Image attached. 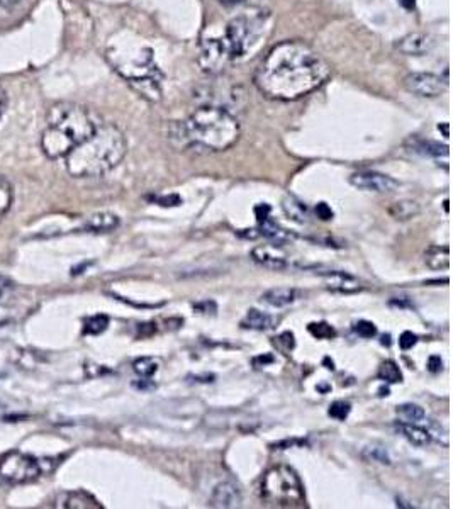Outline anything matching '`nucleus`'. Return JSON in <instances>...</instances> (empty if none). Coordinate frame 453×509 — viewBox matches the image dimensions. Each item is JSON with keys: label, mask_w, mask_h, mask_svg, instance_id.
I'll return each instance as SVG.
<instances>
[{"label": "nucleus", "mask_w": 453, "mask_h": 509, "mask_svg": "<svg viewBox=\"0 0 453 509\" xmlns=\"http://www.w3.org/2000/svg\"><path fill=\"white\" fill-rule=\"evenodd\" d=\"M133 387L138 389V390H143V392H148V390L156 389V385L153 384V382L150 380V377H141V379L134 382Z\"/></svg>", "instance_id": "41"}, {"label": "nucleus", "mask_w": 453, "mask_h": 509, "mask_svg": "<svg viewBox=\"0 0 453 509\" xmlns=\"http://www.w3.org/2000/svg\"><path fill=\"white\" fill-rule=\"evenodd\" d=\"M355 333H357L360 338H374L377 334V326L370 321H358L357 324H355Z\"/></svg>", "instance_id": "33"}, {"label": "nucleus", "mask_w": 453, "mask_h": 509, "mask_svg": "<svg viewBox=\"0 0 453 509\" xmlns=\"http://www.w3.org/2000/svg\"><path fill=\"white\" fill-rule=\"evenodd\" d=\"M270 211H272V207H270L269 204H258V206L255 207V214H257L258 223L266 218H270Z\"/></svg>", "instance_id": "42"}, {"label": "nucleus", "mask_w": 453, "mask_h": 509, "mask_svg": "<svg viewBox=\"0 0 453 509\" xmlns=\"http://www.w3.org/2000/svg\"><path fill=\"white\" fill-rule=\"evenodd\" d=\"M307 329L309 333L317 339H331L336 337V331H334V328H331L328 322H311V324L307 326Z\"/></svg>", "instance_id": "31"}, {"label": "nucleus", "mask_w": 453, "mask_h": 509, "mask_svg": "<svg viewBox=\"0 0 453 509\" xmlns=\"http://www.w3.org/2000/svg\"><path fill=\"white\" fill-rule=\"evenodd\" d=\"M419 212L416 202H397L391 207V214L396 219H411Z\"/></svg>", "instance_id": "27"}, {"label": "nucleus", "mask_w": 453, "mask_h": 509, "mask_svg": "<svg viewBox=\"0 0 453 509\" xmlns=\"http://www.w3.org/2000/svg\"><path fill=\"white\" fill-rule=\"evenodd\" d=\"M314 211H316V216H317V218H319L321 221H329V219H333V216H334L333 209H331V207H329L326 202H319V204H317Z\"/></svg>", "instance_id": "36"}, {"label": "nucleus", "mask_w": 453, "mask_h": 509, "mask_svg": "<svg viewBox=\"0 0 453 509\" xmlns=\"http://www.w3.org/2000/svg\"><path fill=\"white\" fill-rule=\"evenodd\" d=\"M119 226V218L112 212H99L86 221V229L92 233H111Z\"/></svg>", "instance_id": "18"}, {"label": "nucleus", "mask_w": 453, "mask_h": 509, "mask_svg": "<svg viewBox=\"0 0 453 509\" xmlns=\"http://www.w3.org/2000/svg\"><path fill=\"white\" fill-rule=\"evenodd\" d=\"M278 345H283V350L286 351H290L292 348L295 346V341H294V334L290 333V331H286V333H282L281 337H278L277 339Z\"/></svg>", "instance_id": "38"}, {"label": "nucleus", "mask_w": 453, "mask_h": 509, "mask_svg": "<svg viewBox=\"0 0 453 509\" xmlns=\"http://www.w3.org/2000/svg\"><path fill=\"white\" fill-rule=\"evenodd\" d=\"M350 184L357 187L358 190H367V192H379L389 194L399 187V182L394 180L392 177L384 175L379 172H357L350 177Z\"/></svg>", "instance_id": "11"}, {"label": "nucleus", "mask_w": 453, "mask_h": 509, "mask_svg": "<svg viewBox=\"0 0 453 509\" xmlns=\"http://www.w3.org/2000/svg\"><path fill=\"white\" fill-rule=\"evenodd\" d=\"M328 277H331L328 288L334 292H341V294H355V292L362 291L363 286H360L358 280H355L345 271H328Z\"/></svg>", "instance_id": "17"}, {"label": "nucleus", "mask_w": 453, "mask_h": 509, "mask_svg": "<svg viewBox=\"0 0 453 509\" xmlns=\"http://www.w3.org/2000/svg\"><path fill=\"white\" fill-rule=\"evenodd\" d=\"M368 452H370L372 460L380 462V464H391V458L387 457L385 448H368Z\"/></svg>", "instance_id": "39"}, {"label": "nucleus", "mask_w": 453, "mask_h": 509, "mask_svg": "<svg viewBox=\"0 0 453 509\" xmlns=\"http://www.w3.org/2000/svg\"><path fill=\"white\" fill-rule=\"evenodd\" d=\"M397 414L404 419L406 423H418L421 419H425V411L423 407L416 404H402L397 407Z\"/></svg>", "instance_id": "28"}, {"label": "nucleus", "mask_w": 453, "mask_h": 509, "mask_svg": "<svg viewBox=\"0 0 453 509\" xmlns=\"http://www.w3.org/2000/svg\"><path fill=\"white\" fill-rule=\"evenodd\" d=\"M399 4L406 11H414V7H416V0H399Z\"/></svg>", "instance_id": "47"}, {"label": "nucleus", "mask_w": 453, "mask_h": 509, "mask_svg": "<svg viewBox=\"0 0 453 509\" xmlns=\"http://www.w3.org/2000/svg\"><path fill=\"white\" fill-rule=\"evenodd\" d=\"M12 201H14V194H12V187L9 182L4 177H0V219L7 214L11 209Z\"/></svg>", "instance_id": "26"}, {"label": "nucleus", "mask_w": 453, "mask_h": 509, "mask_svg": "<svg viewBox=\"0 0 453 509\" xmlns=\"http://www.w3.org/2000/svg\"><path fill=\"white\" fill-rule=\"evenodd\" d=\"M275 317L270 316V314L258 311V309H249L245 320L241 321V326L245 329H255V331H266L272 329L275 326Z\"/></svg>", "instance_id": "20"}, {"label": "nucleus", "mask_w": 453, "mask_h": 509, "mask_svg": "<svg viewBox=\"0 0 453 509\" xmlns=\"http://www.w3.org/2000/svg\"><path fill=\"white\" fill-rule=\"evenodd\" d=\"M153 202H156L158 206H162V207H175V206H180L182 199H180V195H177V194L158 195V197H153Z\"/></svg>", "instance_id": "34"}, {"label": "nucleus", "mask_w": 453, "mask_h": 509, "mask_svg": "<svg viewBox=\"0 0 453 509\" xmlns=\"http://www.w3.org/2000/svg\"><path fill=\"white\" fill-rule=\"evenodd\" d=\"M350 411H351L350 402H345V401H334L333 404L329 406L328 414L331 416L333 419H338V421H345V419L348 418Z\"/></svg>", "instance_id": "32"}, {"label": "nucleus", "mask_w": 453, "mask_h": 509, "mask_svg": "<svg viewBox=\"0 0 453 509\" xmlns=\"http://www.w3.org/2000/svg\"><path fill=\"white\" fill-rule=\"evenodd\" d=\"M331 68L304 41H282L269 51L255 74V85L266 99L298 100L319 88Z\"/></svg>", "instance_id": "1"}, {"label": "nucleus", "mask_w": 453, "mask_h": 509, "mask_svg": "<svg viewBox=\"0 0 453 509\" xmlns=\"http://www.w3.org/2000/svg\"><path fill=\"white\" fill-rule=\"evenodd\" d=\"M261 498L275 506H302L304 486L298 472L287 465H277L270 469L261 481Z\"/></svg>", "instance_id": "7"}, {"label": "nucleus", "mask_w": 453, "mask_h": 509, "mask_svg": "<svg viewBox=\"0 0 453 509\" xmlns=\"http://www.w3.org/2000/svg\"><path fill=\"white\" fill-rule=\"evenodd\" d=\"M194 309L201 314H216V311H218V305H216L214 300H202V303L194 304Z\"/></svg>", "instance_id": "37"}, {"label": "nucleus", "mask_w": 453, "mask_h": 509, "mask_svg": "<svg viewBox=\"0 0 453 509\" xmlns=\"http://www.w3.org/2000/svg\"><path fill=\"white\" fill-rule=\"evenodd\" d=\"M442 367H443V362L438 355L430 356V360H428V370H430L431 373H438L440 370H442Z\"/></svg>", "instance_id": "43"}, {"label": "nucleus", "mask_w": 453, "mask_h": 509, "mask_svg": "<svg viewBox=\"0 0 453 509\" xmlns=\"http://www.w3.org/2000/svg\"><path fill=\"white\" fill-rule=\"evenodd\" d=\"M199 66L209 75H218L230 65L231 57L226 42L223 40L219 25H207L199 40Z\"/></svg>", "instance_id": "8"}, {"label": "nucleus", "mask_w": 453, "mask_h": 509, "mask_svg": "<svg viewBox=\"0 0 453 509\" xmlns=\"http://www.w3.org/2000/svg\"><path fill=\"white\" fill-rule=\"evenodd\" d=\"M438 129H442V131H443V136H445V138H448V124H442V126H438Z\"/></svg>", "instance_id": "51"}, {"label": "nucleus", "mask_w": 453, "mask_h": 509, "mask_svg": "<svg viewBox=\"0 0 453 509\" xmlns=\"http://www.w3.org/2000/svg\"><path fill=\"white\" fill-rule=\"evenodd\" d=\"M396 430L404 436L409 443L416 445V447H426V445L431 443V435L430 431L425 430V428L418 426L416 423H406L401 421L396 424Z\"/></svg>", "instance_id": "15"}, {"label": "nucleus", "mask_w": 453, "mask_h": 509, "mask_svg": "<svg viewBox=\"0 0 453 509\" xmlns=\"http://www.w3.org/2000/svg\"><path fill=\"white\" fill-rule=\"evenodd\" d=\"M102 121L90 109L71 102H60L49 109L41 134V150L48 158H65L69 153L94 134Z\"/></svg>", "instance_id": "3"}, {"label": "nucleus", "mask_w": 453, "mask_h": 509, "mask_svg": "<svg viewBox=\"0 0 453 509\" xmlns=\"http://www.w3.org/2000/svg\"><path fill=\"white\" fill-rule=\"evenodd\" d=\"M270 16L266 12H252V14H241L230 23L221 24L223 40L230 51L231 62L248 57L253 49L258 48L265 40L269 31Z\"/></svg>", "instance_id": "6"}, {"label": "nucleus", "mask_w": 453, "mask_h": 509, "mask_svg": "<svg viewBox=\"0 0 453 509\" xmlns=\"http://www.w3.org/2000/svg\"><path fill=\"white\" fill-rule=\"evenodd\" d=\"M219 2H221L223 6L233 7V6H238V4H241V2H245V0H219Z\"/></svg>", "instance_id": "48"}, {"label": "nucleus", "mask_w": 453, "mask_h": 509, "mask_svg": "<svg viewBox=\"0 0 453 509\" xmlns=\"http://www.w3.org/2000/svg\"><path fill=\"white\" fill-rule=\"evenodd\" d=\"M61 508H102L94 498L86 494V492H69V494L63 496L61 504H58Z\"/></svg>", "instance_id": "23"}, {"label": "nucleus", "mask_w": 453, "mask_h": 509, "mask_svg": "<svg viewBox=\"0 0 453 509\" xmlns=\"http://www.w3.org/2000/svg\"><path fill=\"white\" fill-rule=\"evenodd\" d=\"M6 105H7V97H6V93H4L2 88H0V117L4 116V110H6Z\"/></svg>", "instance_id": "46"}, {"label": "nucleus", "mask_w": 453, "mask_h": 509, "mask_svg": "<svg viewBox=\"0 0 453 509\" xmlns=\"http://www.w3.org/2000/svg\"><path fill=\"white\" fill-rule=\"evenodd\" d=\"M391 305H397V308H409V303H404V300H397V299H392L391 303H389Z\"/></svg>", "instance_id": "49"}, {"label": "nucleus", "mask_w": 453, "mask_h": 509, "mask_svg": "<svg viewBox=\"0 0 453 509\" xmlns=\"http://www.w3.org/2000/svg\"><path fill=\"white\" fill-rule=\"evenodd\" d=\"M133 368L139 377H151L158 370V362L155 358H150V356H141L133 363Z\"/></svg>", "instance_id": "29"}, {"label": "nucleus", "mask_w": 453, "mask_h": 509, "mask_svg": "<svg viewBox=\"0 0 453 509\" xmlns=\"http://www.w3.org/2000/svg\"><path fill=\"white\" fill-rule=\"evenodd\" d=\"M433 37L428 36V34L413 33L404 36L397 42V49H399L401 53L409 54V57H421V54L428 53V51L433 48Z\"/></svg>", "instance_id": "14"}, {"label": "nucleus", "mask_w": 453, "mask_h": 509, "mask_svg": "<svg viewBox=\"0 0 453 509\" xmlns=\"http://www.w3.org/2000/svg\"><path fill=\"white\" fill-rule=\"evenodd\" d=\"M126 151L128 141L119 127L100 122L90 138L65 156L66 170L75 178L102 177L121 163Z\"/></svg>", "instance_id": "2"}, {"label": "nucleus", "mask_w": 453, "mask_h": 509, "mask_svg": "<svg viewBox=\"0 0 453 509\" xmlns=\"http://www.w3.org/2000/svg\"><path fill=\"white\" fill-rule=\"evenodd\" d=\"M377 377L380 380L387 382V384H397V382H402V372L399 365L392 360H385V362L379 367V372H377Z\"/></svg>", "instance_id": "24"}, {"label": "nucleus", "mask_w": 453, "mask_h": 509, "mask_svg": "<svg viewBox=\"0 0 453 509\" xmlns=\"http://www.w3.org/2000/svg\"><path fill=\"white\" fill-rule=\"evenodd\" d=\"M107 58L128 82L133 85L143 97L150 100H160L162 97V74L155 65L153 51L146 46L141 48H129L124 46H112L107 51Z\"/></svg>", "instance_id": "5"}, {"label": "nucleus", "mask_w": 453, "mask_h": 509, "mask_svg": "<svg viewBox=\"0 0 453 509\" xmlns=\"http://www.w3.org/2000/svg\"><path fill=\"white\" fill-rule=\"evenodd\" d=\"M184 144H196L209 151H224L240 139L241 127L230 110L218 105H202L180 126Z\"/></svg>", "instance_id": "4"}, {"label": "nucleus", "mask_w": 453, "mask_h": 509, "mask_svg": "<svg viewBox=\"0 0 453 509\" xmlns=\"http://www.w3.org/2000/svg\"><path fill=\"white\" fill-rule=\"evenodd\" d=\"M20 0H0V11H11L14 8Z\"/></svg>", "instance_id": "45"}, {"label": "nucleus", "mask_w": 453, "mask_h": 509, "mask_svg": "<svg viewBox=\"0 0 453 509\" xmlns=\"http://www.w3.org/2000/svg\"><path fill=\"white\" fill-rule=\"evenodd\" d=\"M282 209H283V212H286L287 218H289L290 221H294V223H298V224L307 223V218H309L307 206L302 201H299L298 197H294V195H287V197L283 199Z\"/></svg>", "instance_id": "19"}, {"label": "nucleus", "mask_w": 453, "mask_h": 509, "mask_svg": "<svg viewBox=\"0 0 453 509\" xmlns=\"http://www.w3.org/2000/svg\"><path fill=\"white\" fill-rule=\"evenodd\" d=\"M109 326V317L104 316V314H97V316L88 317L86 321V328H83V333L87 334H100L102 331L107 329Z\"/></svg>", "instance_id": "30"}, {"label": "nucleus", "mask_w": 453, "mask_h": 509, "mask_svg": "<svg viewBox=\"0 0 453 509\" xmlns=\"http://www.w3.org/2000/svg\"><path fill=\"white\" fill-rule=\"evenodd\" d=\"M426 265L431 270H445L450 265V250L448 246H431L426 252Z\"/></svg>", "instance_id": "22"}, {"label": "nucleus", "mask_w": 453, "mask_h": 509, "mask_svg": "<svg viewBox=\"0 0 453 509\" xmlns=\"http://www.w3.org/2000/svg\"><path fill=\"white\" fill-rule=\"evenodd\" d=\"M380 343H382L384 346H391V337H389V334H385V337H382V341H380Z\"/></svg>", "instance_id": "50"}, {"label": "nucleus", "mask_w": 453, "mask_h": 509, "mask_svg": "<svg viewBox=\"0 0 453 509\" xmlns=\"http://www.w3.org/2000/svg\"><path fill=\"white\" fill-rule=\"evenodd\" d=\"M404 87L419 97H438L448 88V78L435 74H411L404 78Z\"/></svg>", "instance_id": "10"}, {"label": "nucleus", "mask_w": 453, "mask_h": 509, "mask_svg": "<svg viewBox=\"0 0 453 509\" xmlns=\"http://www.w3.org/2000/svg\"><path fill=\"white\" fill-rule=\"evenodd\" d=\"M241 504V492L235 484L221 482L214 487L209 499L211 508H238Z\"/></svg>", "instance_id": "13"}, {"label": "nucleus", "mask_w": 453, "mask_h": 509, "mask_svg": "<svg viewBox=\"0 0 453 509\" xmlns=\"http://www.w3.org/2000/svg\"><path fill=\"white\" fill-rule=\"evenodd\" d=\"M252 258L258 265L269 270H283L287 269V255L281 248V245H258L252 250Z\"/></svg>", "instance_id": "12"}, {"label": "nucleus", "mask_w": 453, "mask_h": 509, "mask_svg": "<svg viewBox=\"0 0 453 509\" xmlns=\"http://www.w3.org/2000/svg\"><path fill=\"white\" fill-rule=\"evenodd\" d=\"M258 224H260V235L269 238L273 245H283L287 243V241H290V233L278 226V224L270 218L260 221Z\"/></svg>", "instance_id": "21"}, {"label": "nucleus", "mask_w": 453, "mask_h": 509, "mask_svg": "<svg viewBox=\"0 0 453 509\" xmlns=\"http://www.w3.org/2000/svg\"><path fill=\"white\" fill-rule=\"evenodd\" d=\"M12 287H14V283L11 282L9 279L4 277V275H0V303H2L4 299H6L7 296H9V292L12 291Z\"/></svg>", "instance_id": "40"}, {"label": "nucleus", "mask_w": 453, "mask_h": 509, "mask_svg": "<svg viewBox=\"0 0 453 509\" xmlns=\"http://www.w3.org/2000/svg\"><path fill=\"white\" fill-rule=\"evenodd\" d=\"M298 299V291L292 287H275L261 296V300L272 308H286Z\"/></svg>", "instance_id": "16"}, {"label": "nucleus", "mask_w": 453, "mask_h": 509, "mask_svg": "<svg viewBox=\"0 0 453 509\" xmlns=\"http://www.w3.org/2000/svg\"><path fill=\"white\" fill-rule=\"evenodd\" d=\"M418 343V337L414 333H411V331H404V333L401 334L399 338V346L402 348V350H411L414 345Z\"/></svg>", "instance_id": "35"}, {"label": "nucleus", "mask_w": 453, "mask_h": 509, "mask_svg": "<svg viewBox=\"0 0 453 509\" xmlns=\"http://www.w3.org/2000/svg\"><path fill=\"white\" fill-rule=\"evenodd\" d=\"M273 360H275V358H273V355L265 353V355L255 356V358H253V365H255L257 368H260V367H266V365L273 363Z\"/></svg>", "instance_id": "44"}, {"label": "nucleus", "mask_w": 453, "mask_h": 509, "mask_svg": "<svg viewBox=\"0 0 453 509\" xmlns=\"http://www.w3.org/2000/svg\"><path fill=\"white\" fill-rule=\"evenodd\" d=\"M414 151L421 153V155H426V156H448V146L447 144H440V143H435V141H423V139H419V141H416L413 144Z\"/></svg>", "instance_id": "25"}, {"label": "nucleus", "mask_w": 453, "mask_h": 509, "mask_svg": "<svg viewBox=\"0 0 453 509\" xmlns=\"http://www.w3.org/2000/svg\"><path fill=\"white\" fill-rule=\"evenodd\" d=\"M45 462L37 460L31 455L14 452L9 453L0 464V475L14 484H24L36 481L40 475L45 474Z\"/></svg>", "instance_id": "9"}]
</instances>
